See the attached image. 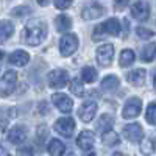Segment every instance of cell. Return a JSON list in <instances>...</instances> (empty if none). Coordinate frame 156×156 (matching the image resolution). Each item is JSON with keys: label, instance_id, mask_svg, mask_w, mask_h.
<instances>
[{"label": "cell", "instance_id": "32", "mask_svg": "<svg viewBox=\"0 0 156 156\" xmlns=\"http://www.w3.org/2000/svg\"><path fill=\"white\" fill-rule=\"evenodd\" d=\"M129 3L128 2H114V8L115 9H122V8H125V6H128Z\"/></svg>", "mask_w": 156, "mask_h": 156}, {"label": "cell", "instance_id": "27", "mask_svg": "<svg viewBox=\"0 0 156 156\" xmlns=\"http://www.w3.org/2000/svg\"><path fill=\"white\" fill-rule=\"evenodd\" d=\"M70 90H72V94L76 95V97H81L84 94V86L80 81V78H73V80L70 81Z\"/></svg>", "mask_w": 156, "mask_h": 156}, {"label": "cell", "instance_id": "37", "mask_svg": "<svg viewBox=\"0 0 156 156\" xmlns=\"http://www.w3.org/2000/svg\"><path fill=\"white\" fill-rule=\"evenodd\" d=\"M67 156H75V154L73 153H67Z\"/></svg>", "mask_w": 156, "mask_h": 156}, {"label": "cell", "instance_id": "8", "mask_svg": "<svg viewBox=\"0 0 156 156\" xmlns=\"http://www.w3.org/2000/svg\"><path fill=\"white\" fill-rule=\"evenodd\" d=\"M103 12H105V8H103L98 2H92V3H89V5H86L83 8L81 17L86 19V20H94V19L101 17Z\"/></svg>", "mask_w": 156, "mask_h": 156}, {"label": "cell", "instance_id": "22", "mask_svg": "<svg viewBox=\"0 0 156 156\" xmlns=\"http://www.w3.org/2000/svg\"><path fill=\"white\" fill-rule=\"evenodd\" d=\"M156 56V42H151L140 50V58L145 62H151Z\"/></svg>", "mask_w": 156, "mask_h": 156}, {"label": "cell", "instance_id": "10", "mask_svg": "<svg viewBox=\"0 0 156 156\" xmlns=\"http://www.w3.org/2000/svg\"><path fill=\"white\" fill-rule=\"evenodd\" d=\"M123 136L129 142H140L142 137H144V129L139 123H128L123 128Z\"/></svg>", "mask_w": 156, "mask_h": 156}, {"label": "cell", "instance_id": "26", "mask_svg": "<svg viewBox=\"0 0 156 156\" xmlns=\"http://www.w3.org/2000/svg\"><path fill=\"white\" fill-rule=\"evenodd\" d=\"M114 123V119H112V115H109V114H105V115H101L100 117V120H98V129L100 131H103V133H106V131H109L111 129V125Z\"/></svg>", "mask_w": 156, "mask_h": 156}, {"label": "cell", "instance_id": "4", "mask_svg": "<svg viewBox=\"0 0 156 156\" xmlns=\"http://www.w3.org/2000/svg\"><path fill=\"white\" fill-rule=\"evenodd\" d=\"M47 80H48V86L50 87L62 89V87H66L67 83H69V75H67L66 70H62V69H55V70H51L48 73Z\"/></svg>", "mask_w": 156, "mask_h": 156}, {"label": "cell", "instance_id": "3", "mask_svg": "<svg viewBox=\"0 0 156 156\" xmlns=\"http://www.w3.org/2000/svg\"><path fill=\"white\" fill-rule=\"evenodd\" d=\"M78 48V37L73 33H67L61 37L59 41V51L62 56H70L73 55Z\"/></svg>", "mask_w": 156, "mask_h": 156}, {"label": "cell", "instance_id": "6", "mask_svg": "<svg viewBox=\"0 0 156 156\" xmlns=\"http://www.w3.org/2000/svg\"><path fill=\"white\" fill-rule=\"evenodd\" d=\"M55 131L64 137H72L73 131H75V122L70 117H61L55 122Z\"/></svg>", "mask_w": 156, "mask_h": 156}, {"label": "cell", "instance_id": "28", "mask_svg": "<svg viewBox=\"0 0 156 156\" xmlns=\"http://www.w3.org/2000/svg\"><path fill=\"white\" fill-rule=\"evenodd\" d=\"M145 119L150 125H156V103H150L145 111Z\"/></svg>", "mask_w": 156, "mask_h": 156}, {"label": "cell", "instance_id": "14", "mask_svg": "<svg viewBox=\"0 0 156 156\" xmlns=\"http://www.w3.org/2000/svg\"><path fill=\"white\" fill-rule=\"evenodd\" d=\"M95 142V137H94V133L89 131V129H84V131L80 133V136L76 137V145L80 147L81 150H90Z\"/></svg>", "mask_w": 156, "mask_h": 156}, {"label": "cell", "instance_id": "17", "mask_svg": "<svg viewBox=\"0 0 156 156\" xmlns=\"http://www.w3.org/2000/svg\"><path fill=\"white\" fill-rule=\"evenodd\" d=\"M145 73L147 72L144 69H134V70L126 73V81L134 84V86H140V84H144V81H145V76H147Z\"/></svg>", "mask_w": 156, "mask_h": 156}, {"label": "cell", "instance_id": "33", "mask_svg": "<svg viewBox=\"0 0 156 156\" xmlns=\"http://www.w3.org/2000/svg\"><path fill=\"white\" fill-rule=\"evenodd\" d=\"M112 156H126V154H123V153H119V151H117V153H114Z\"/></svg>", "mask_w": 156, "mask_h": 156}, {"label": "cell", "instance_id": "35", "mask_svg": "<svg viewBox=\"0 0 156 156\" xmlns=\"http://www.w3.org/2000/svg\"><path fill=\"white\" fill-rule=\"evenodd\" d=\"M153 84H154V87H156V72H154V76H153Z\"/></svg>", "mask_w": 156, "mask_h": 156}, {"label": "cell", "instance_id": "25", "mask_svg": "<svg viewBox=\"0 0 156 156\" xmlns=\"http://www.w3.org/2000/svg\"><path fill=\"white\" fill-rule=\"evenodd\" d=\"M97 70L94 67H90V66H86L81 69V78H83V81L84 83H94L97 80Z\"/></svg>", "mask_w": 156, "mask_h": 156}, {"label": "cell", "instance_id": "1", "mask_svg": "<svg viewBox=\"0 0 156 156\" xmlns=\"http://www.w3.org/2000/svg\"><path fill=\"white\" fill-rule=\"evenodd\" d=\"M47 36V23L44 20L34 19L28 22L23 28V41L28 45H39Z\"/></svg>", "mask_w": 156, "mask_h": 156}, {"label": "cell", "instance_id": "16", "mask_svg": "<svg viewBox=\"0 0 156 156\" xmlns=\"http://www.w3.org/2000/svg\"><path fill=\"white\" fill-rule=\"evenodd\" d=\"M100 27H101V31L108 36H119L120 34V22L115 17L108 19L105 23H101Z\"/></svg>", "mask_w": 156, "mask_h": 156}, {"label": "cell", "instance_id": "11", "mask_svg": "<svg viewBox=\"0 0 156 156\" xmlns=\"http://www.w3.org/2000/svg\"><path fill=\"white\" fill-rule=\"evenodd\" d=\"M131 14L139 22H145L150 16V5L147 2H134L131 5Z\"/></svg>", "mask_w": 156, "mask_h": 156}, {"label": "cell", "instance_id": "36", "mask_svg": "<svg viewBox=\"0 0 156 156\" xmlns=\"http://www.w3.org/2000/svg\"><path fill=\"white\" fill-rule=\"evenodd\" d=\"M2 58H3V51H2V50H0V59H2Z\"/></svg>", "mask_w": 156, "mask_h": 156}, {"label": "cell", "instance_id": "19", "mask_svg": "<svg viewBox=\"0 0 156 156\" xmlns=\"http://www.w3.org/2000/svg\"><path fill=\"white\" fill-rule=\"evenodd\" d=\"M55 25H56V30L61 31V33H66L72 28V19L67 16V14H59L56 19H55Z\"/></svg>", "mask_w": 156, "mask_h": 156}, {"label": "cell", "instance_id": "23", "mask_svg": "<svg viewBox=\"0 0 156 156\" xmlns=\"http://www.w3.org/2000/svg\"><path fill=\"white\" fill-rule=\"evenodd\" d=\"M101 139H103V144L108 145V147H114V145H117L120 142L119 134H117L115 131H112V129H109V131H106V133H103Z\"/></svg>", "mask_w": 156, "mask_h": 156}, {"label": "cell", "instance_id": "39", "mask_svg": "<svg viewBox=\"0 0 156 156\" xmlns=\"http://www.w3.org/2000/svg\"><path fill=\"white\" fill-rule=\"evenodd\" d=\"M6 156H11V154H6Z\"/></svg>", "mask_w": 156, "mask_h": 156}, {"label": "cell", "instance_id": "7", "mask_svg": "<svg viewBox=\"0 0 156 156\" xmlns=\"http://www.w3.org/2000/svg\"><path fill=\"white\" fill-rule=\"evenodd\" d=\"M112 58H114V45L112 44H105L97 48V61L100 66L108 67Z\"/></svg>", "mask_w": 156, "mask_h": 156}, {"label": "cell", "instance_id": "21", "mask_svg": "<svg viewBox=\"0 0 156 156\" xmlns=\"http://www.w3.org/2000/svg\"><path fill=\"white\" fill-rule=\"evenodd\" d=\"M119 86H120V81H119V78H117L115 75H108V76H105L101 80V89L108 90V92L115 90Z\"/></svg>", "mask_w": 156, "mask_h": 156}, {"label": "cell", "instance_id": "13", "mask_svg": "<svg viewBox=\"0 0 156 156\" xmlns=\"http://www.w3.org/2000/svg\"><path fill=\"white\" fill-rule=\"evenodd\" d=\"M27 136H28V133H27V128L23 125H16L8 131V140L14 145L22 144V142L27 139Z\"/></svg>", "mask_w": 156, "mask_h": 156}, {"label": "cell", "instance_id": "2", "mask_svg": "<svg viewBox=\"0 0 156 156\" xmlns=\"http://www.w3.org/2000/svg\"><path fill=\"white\" fill-rule=\"evenodd\" d=\"M17 83V73L14 70H6L0 80V97H8L14 92Z\"/></svg>", "mask_w": 156, "mask_h": 156}, {"label": "cell", "instance_id": "5", "mask_svg": "<svg viewBox=\"0 0 156 156\" xmlns=\"http://www.w3.org/2000/svg\"><path fill=\"white\" fill-rule=\"evenodd\" d=\"M142 111V100L137 97H131L129 100H126L125 106L122 109V115L125 119H134L137 117Z\"/></svg>", "mask_w": 156, "mask_h": 156}, {"label": "cell", "instance_id": "24", "mask_svg": "<svg viewBox=\"0 0 156 156\" xmlns=\"http://www.w3.org/2000/svg\"><path fill=\"white\" fill-rule=\"evenodd\" d=\"M134 58H136V55H134V51L133 50H122V53H120V66L122 67H128V66H131V64L134 62Z\"/></svg>", "mask_w": 156, "mask_h": 156}, {"label": "cell", "instance_id": "30", "mask_svg": "<svg viewBox=\"0 0 156 156\" xmlns=\"http://www.w3.org/2000/svg\"><path fill=\"white\" fill-rule=\"evenodd\" d=\"M17 156H33V150L30 147H22L17 150Z\"/></svg>", "mask_w": 156, "mask_h": 156}, {"label": "cell", "instance_id": "29", "mask_svg": "<svg viewBox=\"0 0 156 156\" xmlns=\"http://www.w3.org/2000/svg\"><path fill=\"white\" fill-rule=\"evenodd\" d=\"M136 33H137V36L142 37V39H148V37L153 36V31L148 30V28H145V27H137V28H136Z\"/></svg>", "mask_w": 156, "mask_h": 156}, {"label": "cell", "instance_id": "38", "mask_svg": "<svg viewBox=\"0 0 156 156\" xmlns=\"http://www.w3.org/2000/svg\"><path fill=\"white\" fill-rule=\"evenodd\" d=\"M89 156H97V154H95V153H90V154H89Z\"/></svg>", "mask_w": 156, "mask_h": 156}, {"label": "cell", "instance_id": "15", "mask_svg": "<svg viewBox=\"0 0 156 156\" xmlns=\"http://www.w3.org/2000/svg\"><path fill=\"white\" fill-rule=\"evenodd\" d=\"M8 61L12 64V66L23 67V66H27V64H28L30 55L27 53V51H23V50H16V51H12V53L9 55Z\"/></svg>", "mask_w": 156, "mask_h": 156}, {"label": "cell", "instance_id": "9", "mask_svg": "<svg viewBox=\"0 0 156 156\" xmlns=\"http://www.w3.org/2000/svg\"><path fill=\"white\" fill-rule=\"evenodd\" d=\"M51 100H53L55 103V106L64 112V114H69L73 108V101L70 97H67L66 94H62V92H58V94H53V97H51Z\"/></svg>", "mask_w": 156, "mask_h": 156}, {"label": "cell", "instance_id": "34", "mask_svg": "<svg viewBox=\"0 0 156 156\" xmlns=\"http://www.w3.org/2000/svg\"><path fill=\"white\" fill-rule=\"evenodd\" d=\"M39 5H41V6H47V5H48V2H39Z\"/></svg>", "mask_w": 156, "mask_h": 156}, {"label": "cell", "instance_id": "12", "mask_svg": "<svg viewBox=\"0 0 156 156\" xmlns=\"http://www.w3.org/2000/svg\"><path fill=\"white\" fill-rule=\"evenodd\" d=\"M95 112H97V103L95 101H84L80 106V109H78V117H80L84 123H87L94 119Z\"/></svg>", "mask_w": 156, "mask_h": 156}, {"label": "cell", "instance_id": "18", "mask_svg": "<svg viewBox=\"0 0 156 156\" xmlns=\"http://www.w3.org/2000/svg\"><path fill=\"white\" fill-rule=\"evenodd\" d=\"M14 33V25L9 20H2L0 22V44H5L8 39Z\"/></svg>", "mask_w": 156, "mask_h": 156}, {"label": "cell", "instance_id": "20", "mask_svg": "<svg viewBox=\"0 0 156 156\" xmlns=\"http://www.w3.org/2000/svg\"><path fill=\"white\" fill-rule=\"evenodd\" d=\"M47 150H48L50 156H62L64 151H66V145H64L59 139H51Z\"/></svg>", "mask_w": 156, "mask_h": 156}, {"label": "cell", "instance_id": "31", "mask_svg": "<svg viewBox=\"0 0 156 156\" xmlns=\"http://www.w3.org/2000/svg\"><path fill=\"white\" fill-rule=\"evenodd\" d=\"M70 5H72V2H61V0L55 2V6H56L58 9H67Z\"/></svg>", "mask_w": 156, "mask_h": 156}]
</instances>
